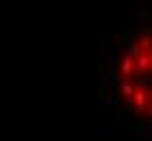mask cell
Returning <instances> with one entry per match:
<instances>
[{
	"mask_svg": "<svg viewBox=\"0 0 152 141\" xmlns=\"http://www.w3.org/2000/svg\"><path fill=\"white\" fill-rule=\"evenodd\" d=\"M135 130H137V137H148L150 135V126L148 124H137Z\"/></svg>",
	"mask_w": 152,
	"mask_h": 141,
	"instance_id": "obj_6",
	"label": "cell"
},
{
	"mask_svg": "<svg viewBox=\"0 0 152 141\" xmlns=\"http://www.w3.org/2000/svg\"><path fill=\"white\" fill-rule=\"evenodd\" d=\"M102 41H104V46H107V48H111V46H113V37H111V35H102Z\"/></svg>",
	"mask_w": 152,
	"mask_h": 141,
	"instance_id": "obj_8",
	"label": "cell"
},
{
	"mask_svg": "<svg viewBox=\"0 0 152 141\" xmlns=\"http://www.w3.org/2000/svg\"><path fill=\"white\" fill-rule=\"evenodd\" d=\"M120 74H122L126 80L130 78V76H135V59H130L128 54H124L122 61H120Z\"/></svg>",
	"mask_w": 152,
	"mask_h": 141,
	"instance_id": "obj_3",
	"label": "cell"
},
{
	"mask_svg": "<svg viewBox=\"0 0 152 141\" xmlns=\"http://www.w3.org/2000/svg\"><path fill=\"white\" fill-rule=\"evenodd\" d=\"M152 67V52L141 50V54L135 59V74H148Z\"/></svg>",
	"mask_w": 152,
	"mask_h": 141,
	"instance_id": "obj_2",
	"label": "cell"
},
{
	"mask_svg": "<svg viewBox=\"0 0 152 141\" xmlns=\"http://www.w3.org/2000/svg\"><path fill=\"white\" fill-rule=\"evenodd\" d=\"M120 91H122V96L126 98V100H133V94H135V85L130 83V80H122V83H120Z\"/></svg>",
	"mask_w": 152,
	"mask_h": 141,
	"instance_id": "obj_4",
	"label": "cell"
},
{
	"mask_svg": "<svg viewBox=\"0 0 152 141\" xmlns=\"http://www.w3.org/2000/svg\"><path fill=\"white\" fill-rule=\"evenodd\" d=\"M126 54L130 56V59H137V56L141 54V46H139V41H137V39L128 44V50H126Z\"/></svg>",
	"mask_w": 152,
	"mask_h": 141,
	"instance_id": "obj_5",
	"label": "cell"
},
{
	"mask_svg": "<svg viewBox=\"0 0 152 141\" xmlns=\"http://www.w3.org/2000/svg\"><path fill=\"white\" fill-rule=\"evenodd\" d=\"M135 80L139 83V85H143V83L148 85V83H150V78H148V74H137V78H135Z\"/></svg>",
	"mask_w": 152,
	"mask_h": 141,
	"instance_id": "obj_7",
	"label": "cell"
},
{
	"mask_svg": "<svg viewBox=\"0 0 152 141\" xmlns=\"http://www.w3.org/2000/svg\"><path fill=\"white\" fill-rule=\"evenodd\" d=\"M133 104H135V109L146 111L148 115H150V89H148V87H135Z\"/></svg>",
	"mask_w": 152,
	"mask_h": 141,
	"instance_id": "obj_1",
	"label": "cell"
},
{
	"mask_svg": "<svg viewBox=\"0 0 152 141\" xmlns=\"http://www.w3.org/2000/svg\"><path fill=\"white\" fill-rule=\"evenodd\" d=\"M98 69H100V72H104V59H98Z\"/></svg>",
	"mask_w": 152,
	"mask_h": 141,
	"instance_id": "obj_9",
	"label": "cell"
}]
</instances>
